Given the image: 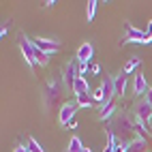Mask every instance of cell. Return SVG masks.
Listing matches in <instances>:
<instances>
[{"label": "cell", "instance_id": "1", "mask_svg": "<svg viewBox=\"0 0 152 152\" xmlns=\"http://www.w3.org/2000/svg\"><path fill=\"white\" fill-rule=\"evenodd\" d=\"M111 135H116L124 144H131V141L137 139V131H135V124L126 116H118L114 120V126H111Z\"/></svg>", "mask_w": 152, "mask_h": 152}, {"label": "cell", "instance_id": "5", "mask_svg": "<svg viewBox=\"0 0 152 152\" xmlns=\"http://www.w3.org/2000/svg\"><path fill=\"white\" fill-rule=\"evenodd\" d=\"M77 77H82V69H79L77 60H71V62L64 66V84L73 90V84L77 82Z\"/></svg>", "mask_w": 152, "mask_h": 152}, {"label": "cell", "instance_id": "11", "mask_svg": "<svg viewBox=\"0 0 152 152\" xmlns=\"http://www.w3.org/2000/svg\"><path fill=\"white\" fill-rule=\"evenodd\" d=\"M133 88H135V94L137 96H141V94H148V84H146V77L141 75V71L139 73H135V77H133Z\"/></svg>", "mask_w": 152, "mask_h": 152}, {"label": "cell", "instance_id": "2", "mask_svg": "<svg viewBox=\"0 0 152 152\" xmlns=\"http://www.w3.org/2000/svg\"><path fill=\"white\" fill-rule=\"evenodd\" d=\"M124 30H126V34H124V41L122 43H141V45L152 43V39L146 34V30H137L135 26H131V24H126Z\"/></svg>", "mask_w": 152, "mask_h": 152}, {"label": "cell", "instance_id": "25", "mask_svg": "<svg viewBox=\"0 0 152 152\" xmlns=\"http://www.w3.org/2000/svg\"><path fill=\"white\" fill-rule=\"evenodd\" d=\"M146 34L152 39V19H150V22H148V28H146Z\"/></svg>", "mask_w": 152, "mask_h": 152}, {"label": "cell", "instance_id": "16", "mask_svg": "<svg viewBox=\"0 0 152 152\" xmlns=\"http://www.w3.org/2000/svg\"><path fill=\"white\" fill-rule=\"evenodd\" d=\"M86 148L82 146V139L79 137H71L69 139V148H66V152H84Z\"/></svg>", "mask_w": 152, "mask_h": 152}, {"label": "cell", "instance_id": "10", "mask_svg": "<svg viewBox=\"0 0 152 152\" xmlns=\"http://www.w3.org/2000/svg\"><path fill=\"white\" fill-rule=\"evenodd\" d=\"M137 118L141 120V122H152V107L148 101H141V103L137 105Z\"/></svg>", "mask_w": 152, "mask_h": 152}, {"label": "cell", "instance_id": "3", "mask_svg": "<svg viewBox=\"0 0 152 152\" xmlns=\"http://www.w3.org/2000/svg\"><path fill=\"white\" fill-rule=\"evenodd\" d=\"M19 47H22V56H24V60L34 69L39 62H37V47L32 45V39L22 37V41H19Z\"/></svg>", "mask_w": 152, "mask_h": 152}, {"label": "cell", "instance_id": "21", "mask_svg": "<svg viewBox=\"0 0 152 152\" xmlns=\"http://www.w3.org/2000/svg\"><path fill=\"white\" fill-rule=\"evenodd\" d=\"M135 131H137V135H139V137H144V139H146V133H148V129H146V122L137 120V122H135Z\"/></svg>", "mask_w": 152, "mask_h": 152}, {"label": "cell", "instance_id": "27", "mask_svg": "<svg viewBox=\"0 0 152 152\" xmlns=\"http://www.w3.org/2000/svg\"><path fill=\"white\" fill-rule=\"evenodd\" d=\"M13 152H28V148H26V146H17Z\"/></svg>", "mask_w": 152, "mask_h": 152}, {"label": "cell", "instance_id": "22", "mask_svg": "<svg viewBox=\"0 0 152 152\" xmlns=\"http://www.w3.org/2000/svg\"><path fill=\"white\" fill-rule=\"evenodd\" d=\"M92 99H94V103H101V105H103V88H101V86L92 92Z\"/></svg>", "mask_w": 152, "mask_h": 152}, {"label": "cell", "instance_id": "9", "mask_svg": "<svg viewBox=\"0 0 152 152\" xmlns=\"http://www.w3.org/2000/svg\"><path fill=\"white\" fill-rule=\"evenodd\" d=\"M101 88H103V105H109V103H114V96H116L114 79H111V77L103 79V84H101Z\"/></svg>", "mask_w": 152, "mask_h": 152}, {"label": "cell", "instance_id": "15", "mask_svg": "<svg viewBox=\"0 0 152 152\" xmlns=\"http://www.w3.org/2000/svg\"><path fill=\"white\" fill-rule=\"evenodd\" d=\"M75 103L79 105V109H82V107H92L94 105V99H92V94H79L77 99H75Z\"/></svg>", "mask_w": 152, "mask_h": 152}, {"label": "cell", "instance_id": "13", "mask_svg": "<svg viewBox=\"0 0 152 152\" xmlns=\"http://www.w3.org/2000/svg\"><path fill=\"white\" fill-rule=\"evenodd\" d=\"M114 88H116V96H124V88H126V75L124 73L114 77Z\"/></svg>", "mask_w": 152, "mask_h": 152}, {"label": "cell", "instance_id": "19", "mask_svg": "<svg viewBox=\"0 0 152 152\" xmlns=\"http://www.w3.org/2000/svg\"><path fill=\"white\" fill-rule=\"evenodd\" d=\"M96 0H90L88 2V9H86V17H88V22H92L94 19V13H96Z\"/></svg>", "mask_w": 152, "mask_h": 152}, {"label": "cell", "instance_id": "17", "mask_svg": "<svg viewBox=\"0 0 152 152\" xmlns=\"http://www.w3.org/2000/svg\"><path fill=\"white\" fill-rule=\"evenodd\" d=\"M137 66H139V58H131L129 62L124 64V69H122V73H124V75H129V73H133V71H135Z\"/></svg>", "mask_w": 152, "mask_h": 152}, {"label": "cell", "instance_id": "24", "mask_svg": "<svg viewBox=\"0 0 152 152\" xmlns=\"http://www.w3.org/2000/svg\"><path fill=\"white\" fill-rule=\"evenodd\" d=\"M114 144H116V135L109 133V141H107V146L103 148V152H114Z\"/></svg>", "mask_w": 152, "mask_h": 152}, {"label": "cell", "instance_id": "28", "mask_svg": "<svg viewBox=\"0 0 152 152\" xmlns=\"http://www.w3.org/2000/svg\"><path fill=\"white\" fill-rule=\"evenodd\" d=\"M90 69H92V75H96V73H99V69H101V66H99V64H92V66H90Z\"/></svg>", "mask_w": 152, "mask_h": 152}, {"label": "cell", "instance_id": "23", "mask_svg": "<svg viewBox=\"0 0 152 152\" xmlns=\"http://www.w3.org/2000/svg\"><path fill=\"white\" fill-rule=\"evenodd\" d=\"M126 148H129V144H124V141H120V139L116 137V144H114V152H126Z\"/></svg>", "mask_w": 152, "mask_h": 152}, {"label": "cell", "instance_id": "4", "mask_svg": "<svg viewBox=\"0 0 152 152\" xmlns=\"http://www.w3.org/2000/svg\"><path fill=\"white\" fill-rule=\"evenodd\" d=\"M77 109H79V105H77V103H64L62 107H60V114H58L60 124H62V126H69V124L75 120Z\"/></svg>", "mask_w": 152, "mask_h": 152}, {"label": "cell", "instance_id": "12", "mask_svg": "<svg viewBox=\"0 0 152 152\" xmlns=\"http://www.w3.org/2000/svg\"><path fill=\"white\" fill-rule=\"evenodd\" d=\"M73 92H75V96H79V94H88V92H90V86H88V82H86L84 75L77 77V82L73 84Z\"/></svg>", "mask_w": 152, "mask_h": 152}, {"label": "cell", "instance_id": "29", "mask_svg": "<svg viewBox=\"0 0 152 152\" xmlns=\"http://www.w3.org/2000/svg\"><path fill=\"white\" fill-rule=\"evenodd\" d=\"M84 152H92V150H84Z\"/></svg>", "mask_w": 152, "mask_h": 152}, {"label": "cell", "instance_id": "30", "mask_svg": "<svg viewBox=\"0 0 152 152\" xmlns=\"http://www.w3.org/2000/svg\"><path fill=\"white\" fill-rule=\"evenodd\" d=\"M150 131H152V122H150Z\"/></svg>", "mask_w": 152, "mask_h": 152}, {"label": "cell", "instance_id": "7", "mask_svg": "<svg viewBox=\"0 0 152 152\" xmlns=\"http://www.w3.org/2000/svg\"><path fill=\"white\" fill-rule=\"evenodd\" d=\"M92 54H94V47L90 45V43H82L79 45V49H77V56H75V60L82 66H88V62H90V58H92Z\"/></svg>", "mask_w": 152, "mask_h": 152}, {"label": "cell", "instance_id": "26", "mask_svg": "<svg viewBox=\"0 0 152 152\" xmlns=\"http://www.w3.org/2000/svg\"><path fill=\"white\" fill-rule=\"evenodd\" d=\"M146 101H148V103H150V107H152V88L148 90V94H146Z\"/></svg>", "mask_w": 152, "mask_h": 152}, {"label": "cell", "instance_id": "8", "mask_svg": "<svg viewBox=\"0 0 152 152\" xmlns=\"http://www.w3.org/2000/svg\"><path fill=\"white\" fill-rule=\"evenodd\" d=\"M32 45L37 49H41V52H45V54H54L60 49V43L49 41V39H32Z\"/></svg>", "mask_w": 152, "mask_h": 152}, {"label": "cell", "instance_id": "6", "mask_svg": "<svg viewBox=\"0 0 152 152\" xmlns=\"http://www.w3.org/2000/svg\"><path fill=\"white\" fill-rule=\"evenodd\" d=\"M60 99H62V86H60L58 82H49L47 84V99H45V103L47 105H56Z\"/></svg>", "mask_w": 152, "mask_h": 152}, {"label": "cell", "instance_id": "20", "mask_svg": "<svg viewBox=\"0 0 152 152\" xmlns=\"http://www.w3.org/2000/svg\"><path fill=\"white\" fill-rule=\"evenodd\" d=\"M114 111H116V103H109V105H103V107H101V118H109L111 114H114Z\"/></svg>", "mask_w": 152, "mask_h": 152}, {"label": "cell", "instance_id": "18", "mask_svg": "<svg viewBox=\"0 0 152 152\" xmlns=\"http://www.w3.org/2000/svg\"><path fill=\"white\" fill-rule=\"evenodd\" d=\"M26 148H28V152H45V150H43V146L39 144L34 137H30V139H28V146H26Z\"/></svg>", "mask_w": 152, "mask_h": 152}, {"label": "cell", "instance_id": "14", "mask_svg": "<svg viewBox=\"0 0 152 152\" xmlns=\"http://www.w3.org/2000/svg\"><path fill=\"white\" fill-rule=\"evenodd\" d=\"M146 148H148V141L144 137H137L135 141H131V144H129L126 152H146Z\"/></svg>", "mask_w": 152, "mask_h": 152}]
</instances>
